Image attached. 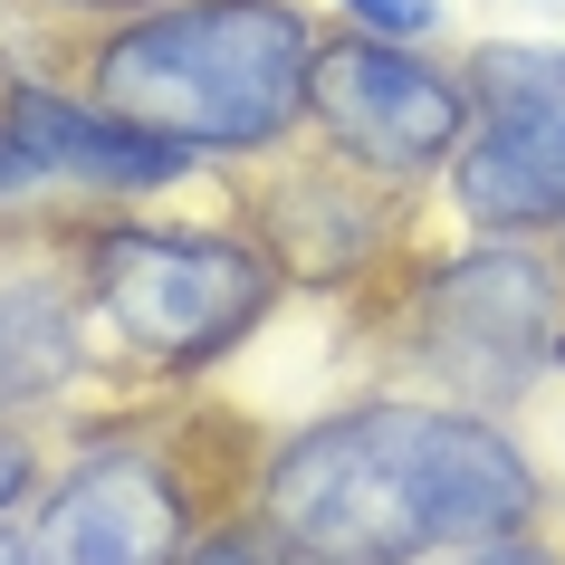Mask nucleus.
<instances>
[{"mask_svg": "<svg viewBox=\"0 0 565 565\" xmlns=\"http://www.w3.org/2000/svg\"><path fill=\"white\" fill-rule=\"evenodd\" d=\"M182 565H259L249 546H202V556H182Z\"/></svg>", "mask_w": 565, "mask_h": 565, "instance_id": "4468645a", "label": "nucleus"}, {"mask_svg": "<svg viewBox=\"0 0 565 565\" xmlns=\"http://www.w3.org/2000/svg\"><path fill=\"white\" fill-rule=\"evenodd\" d=\"M77 374V327L49 288H0V403H39Z\"/></svg>", "mask_w": 565, "mask_h": 565, "instance_id": "1a4fd4ad", "label": "nucleus"}, {"mask_svg": "<svg viewBox=\"0 0 565 565\" xmlns=\"http://www.w3.org/2000/svg\"><path fill=\"white\" fill-rule=\"evenodd\" d=\"M30 173H39L30 153H20V145H0V192H10V182H30Z\"/></svg>", "mask_w": 565, "mask_h": 565, "instance_id": "ddd939ff", "label": "nucleus"}, {"mask_svg": "<svg viewBox=\"0 0 565 565\" xmlns=\"http://www.w3.org/2000/svg\"><path fill=\"white\" fill-rule=\"evenodd\" d=\"M460 565H556V556H546V546H518V536H489V546L460 556Z\"/></svg>", "mask_w": 565, "mask_h": 565, "instance_id": "9b49d317", "label": "nucleus"}, {"mask_svg": "<svg viewBox=\"0 0 565 565\" xmlns=\"http://www.w3.org/2000/svg\"><path fill=\"white\" fill-rule=\"evenodd\" d=\"M355 20H374L384 39H413V30H431V0H345Z\"/></svg>", "mask_w": 565, "mask_h": 565, "instance_id": "9d476101", "label": "nucleus"}, {"mask_svg": "<svg viewBox=\"0 0 565 565\" xmlns=\"http://www.w3.org/2000/svg\"><path fill=\"white\" fill-rule=\"evenodd\" d=\"M96 298L145 345L153 364H202L259 317L268 278L221 239H173V231H106L96 239Z\"/></svg>", "mask_w": 565, "mask_h": 565, "instance_id": "7ed1b4c3", "label": "nucleus"}, {"mask_svg": "<svg viewBox=\"0 0 565 565\" xmlns=\"http://www.w3.org/2000/svg\"><path fill=\"white\" fill-rule=\"evenodd\" d=\"M0 565H30V556H20V536H0Z\"/></svg>", "mask_w": 565, "mask_h": 565, "instance_id": "2eb2a0df", "label": "nucleus"}, {"mask_svg": "<svg viewBox=\"0 0 565 565\" xmlns=\"http://www.w3.org/2000/svg\"><path fill=\"white\" fill-rule=\"evenodd\" d=\"M489 125L460 153V211L489 231H527L565 211V49H489L479 58Z\"/></svg>", "mask_w": 565, "mask_h": 565, "instance_id": "20e7f679", "label": "nucleus"}, {"mask_svg": "<svg viewBox=\"0 0 565 565\" xmlns=\"http://www.w3.org/2000/svg\"><path fill=\"white\" fill-rule=\"evenodd\" d=\"M10 145L30 153V163H58V173H87V182H173L192 163V145H163L145 125L125 116H87V106H67L49 87H20L10 96Z\"/></svg>", "mask_w": 565, "mask_h": 565, "instance_id": "6e6552de", "label": "nucleus"}, {"mask_svg": "<svg viewBox=\"0 0 565 565\" xmlns=\"http://www.w3.org/2000/svg\"><path fill=\"white\" fill-rule=\"evenodd\" d=\"M20 489H30V450H20L10 431H0V508L20 499Z\"/></svg>", "mask_w": 565, "mask_h": 565, "instance_id": "f8f14e48", "label": "nucleus"}, {"mask_svg": "<svg viewBox=\"0 0 565 565\" xmlns=\"http://www.w3.org/2000/svg\"><path fill=\"white\" fill-rule=\"evenodd\" d=\"M182 499L153 460H96L49 499L30 565H173Z\"/></svg>", "mask_w": 565, "mask_h": 565, "instance_id": "0eeeda50", "label": "nucleus"}, {"mask_svg": "<svg viewBox=\"0 0 565 565\" xmlns=\"http://www.w3.org/2000/svg\"><path fill=\"white\" fill-rule=\"evenodd\" d=\"M536 508L527 460L460 413L374 403L307 431L268 470V536L298 565H403L422 546H489Z\"/></svg>", "mask_w": 565, "mask_h": 565, "instance_id": "f257e3e1", "label": "nucleus"}, {"mask_svg": "<svg viewBox=\"0 0 565 565\" xmlns=\"http://www.w3.org/2000/svg\"><path fill=\"white\" fill-rule=\"evenodd\" d=\"M317 96V30L288 0H192L135 20L96 58V106L192 153L278 145Z\"/></svg>", "mask_w": 565, "mask_h": 565, "instance_id": "f03ea898", "label": "nucleus"}, {"mask_svg": "<svg viewBox=\"0 0 565 565\" xmlns=\"http://www.w3.org/2000/svg\"><path fill=\"white\" fill-rule=\"evenodd\" d=\"M422 335H431V355H441L450 384L470 393H518L536 374V355L556 345V288H546V268L536 259H460L431 288L422 307Z\"/></svg>", "mask_w": 565, "mask_h": 565, "instance_id": "423d86ee", "label": "nucleus"}, {"mask_svg": "<svg viewBox=\"0 0 565 565\" xmlns=\"http://www.w3.org/2000/svg\"><path fill=\"white\" fill-rule=\"evenodd\" d=\"M317 116L345 135V153H364L374 173H431L470 125H460V87L431 77L422 58L384 49V39H345L317 49Z\"/></svg>", "mask_w": 565, "mask_h": 565, "instance_id": "39448f33", "label": "nucleus"}]
</instances>
